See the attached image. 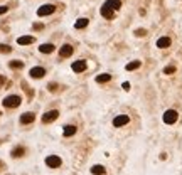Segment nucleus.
<instances>
[{"instance_id":"obj_1","label":"nucleus","mask_w":182,"mask_h":175,"mask_svg":"<svg viewBox=\"0 0 182 175\" xmlns=\"http://www.w3.org/2000/svg\"><path fill=\"white\" fill-rule=\"evenodd\" d=\"M177 118H179V113L175 109H167L164 113V116H162L165 125H174V123L177 121Z\"/></svg>"},{"instance_id":"obj_2","label":"nucleus","mask_w":182,"mask_h":175,"mask_svg":"<svg viewBox=\"0 0 182 175\" xmlns=\"http://www.w3.org/2000/svg\"><path fill=\"white\" fill-rule=\"evenodd\" d=\"M20 96H17V94H10V96H7L5 99H3V106L5 108H15V106L20 105Z\"/></svg>"},{"instance_id":"obj_3","label":"nucleus","mask_w":182,"mask_h":175,"mask_svg":"<svg viewBox=\"0 0 182 175\" xmlns=\"http://www.w3.org/2000/svg\"><path fill=\"white\" fill-rule=\"evenodd\" d=\"M56 10L54 5H51V3H46V5H42V7H39L37 9V15L39 17H44V15H51L52 12Z\"/></svg>"},{"instance_id":"obj_4","label":"nucleus","mask_w":182,"mask_h":175,"mask_svg":"<svg viewBox=\"0 0 182 175\" xmlns=\"http://www.w3.org/2000/svg\"><path fill=\"white\" fill-rule=\"evenodd\" d=\"M128 121H130V118H128L127 115H118V116H116V118L113 120V126L120 128V126H125Z\"/></svg>"},{"instance_id":"obj_5","label":"nucleus","mask_w":182,"mask_h":175,"mask_svg":"<svg viewBox=\"0 0 182 175\" xmlns=\"http://www.w3.org/2000/svg\"><path fill=\"white\" fill-rule=\"evenodd\" d=\"M46 163H47L51 168H57V167L61 165V158L56 157V155H49V157L46 158Z\"/></svg>"},{"instance_id":"obj_6","label":"nucleus","mask_w":182,"mask_h":175,"mask_svg":"<svg viewBox=\"0 0 182 175\" xmlns=\"http://www.w3.org/2000/svg\"><path fill=\"white\" fill-rule=\"evenodd\" d=\"M57 116H59V111H56V109H52V111H47V113H46V115L42 116V121H44V123L54 121Z\"/></svg>"},{"instance_id":"obj_7","label":"nucleus","mask_w":182,"mask_h":175,"mask_svg":"<svg viewBox=\"0 0 182 175\" xmlns=\"http://www.w3.org/2000/svg\"><path fill=\"white\" fill-rule=\"evenodd\" d=\"M44 74H46V69H44V68H32V69H31V78L41 79V78H44Z\"/></svg>"},{"instance_id":"obj_8","label":"nucleus","mask_w":182,"mask_h":175,"mask_svg":"<svg viewBox=\"0 0 182 175\" xmlns=\"http://www.w3.org/2000/svg\"><path fill=\"white\" fill-rule=\"evenodd\" d=\"M170 46V37H160L157 39V47L159 49H167Z\"/></svg>"},{"instance_id":"obj_9","label":"nucleus","mask_w":182,"mask_h":175,"mask_svg":"<svg viewBox=\"0 0 182 175\" xmlns=\"http://www.w3.org/2000/svg\"><path fill=\"white\" fill-rule=\"evenodd\" d=\"M59 54H61V57H69V56L73 54V47H71L69 44H64V46L61 47Z\"/></svg>"},{"instance_id":"obj_10","label":"nucleus","mask_w":182,"mask_h":175,"mask_svg":"<svg viewBox=\"0 0 182 175\" xmlns=\"http://www.w3.org/2000/svg\"><path fill=\"white\" fill-rule=\"evenodd\" d=\"M103 5H106V7H110L111 10H118L120 7H122V2L120 0H106Z\"/></svg>"},{"instance_id":"obj_11","label":"nucleus","mask_w":182,"mask_h":175,"mask_svg":"<svg viewBox=\"0 0 182 175\" xmlns=\"http://www.w3.org/2000/svg\"><path fill=\"white\" fill-rule=\"evenodd\" d=\"M84 69H86V62H84V61H76V62H73L74 72H83Z\"/></svg>"},{"instance_id":"obj_12","label":"nucleus","mask_w":182,"mask_h":175,"mask_svg":"<svg viewBox=\"0 0 182 175\" xmlns=\"http://www.w3.org/2000/svg\"><path fill=\"white\" fill-rule=\"evenodd\" d=\"M34 120H36L34 113H24V115L20 116V123H24V125H27V123H32Z\"/></svg>"},{"instance_id":"obj_13","label":"nucleus","mask_w":182,"mask_h":175,"mask_svg":"<svg viewBox=\"0 0 182 175\" xmlns=\"http://www.w3.org/2000/svg\"><path fill=\"white\" fill-rule=\"evenodd\" d=\"M32 42H34V37H31V35H22L17 39V44H20V46H27V44H32Z\"/></svg>"},{"instance_id":"obj_14","label":"nucleus","mask_w":182,"mask_h":175,"mask_svg":"<svg viewBox=\"0 0 182 175\" xmlns=\"http://www.w3.org/2000/svg\"><path fill=\"white\" fill-rule=\"evenodd\" d=\"M76 131H78V130H76V126H73V125H68V126H64V128H62L64 137H73Z\"/></svg>"},{"instance_id":"obj_15","label":"nucleus","mask_w":182,"mask_h":175,"mask_svg":"<svg viewBox=\"0 0 182 175\" xmlns=\"http://www.w3.org/2000/svg\"><path fill=\"white\" fill-rule=\"evenodd\" d=\"M39 51L42 54H51L54 51V46H52V44H42V46L39 47Z\"/></svg>"},{"instance_id":"obj_16","label":"nucleus","mask_w":182,"mask_h":175,"mask_svg":"<svg viewBox=\"0 0 182 175\" xmlns=\"http://www.w3.org/2000/svg\"><path fill=\"white\" fill-rule=\"evenodd\" d=\"M105 172H106V170H105L103 165H93V167H91V174H94V175H103Z\"/></svg>"},{"instance_id":"obj_17","label":"nucleus","mask_w":182,"mask_h":175,"mask_svg":"<svg viewBox=\"0 0 182 175\" xmlns=\"http://www.w3.org/2000/svg\"><path fill=\"white\" fill-rule=\"evenodd\" d=\"M101 15L106 19H113V10L110 9V7H106V5H103L101 7Z\"/></svg>"},{"instance_id":"obj_18","label":"nucleus","mask_w":182,"mask_h":175,"mask_svg":"<svg viewBox=\"0 0 182 175\" xmlns=\"http://www.w3.org/2000/svg\"><path fill=\"white\" fill-rule=\"evenodd\" d=\"M140 66H142V62H140V61H132V62H128V64H127V71L138 69Z\"/></svg>"},{"instance_id":"obj_19","label":"nucleus","mask_w":182,"mask_h":175,"mask_svg":"<svg viewBox=\"0 0 182 175\" xmlns=\"http://www.w3.org/2000/svg\"><path fill=\"white\" fill-rule=\"evenodd\" d=\"M86 25H88V19H79V20H76V24H74L76 29H84Z\"/></svg>"},{"instance_id":"obj_20","label":"nucleus","mask_w":182,"mask_h":175,"mask_svg":"<svg viewBox=\"0 0 182 175\" xmlns=\"http://www.w3.org/2000/svg\"><path fill=\"white\" fill-rule=\"evenodd\" d=\"M110 79H111L110 74H100V76H96V83H108Z\"/></svg>"},{"instance_id":"obj_21","label":"nucleus","mask_w":182,"mask_h":175,"mask_svg":"<svg viewBox=\"0 0 182 175\" xmlns=\"http://www.w3.org/2000/svg\"><path fill=\"white\" fill-rule=\"evenodd\" d=\"M10 66L15 68V69H19V68H24V62H22V61H10Z\"/></svg>"},{"instance_id":"obj_22","label":"nucleus","mask_w":182,"mask_h":175,"mask_svg":"<svg viewBox=\"0 0 182 175\" xmlns=\"http://www.w3.org/2000/svg\"><path fill=\"white\" fill-rule=\"evenodd\" d=\"M175 72V66H167L164 69V74H174Z\"/></svg>"},{"instance_id":"obj_23","label":"nucleus","mask_w":182,"mask_h":175,"mask_svg":"<svg viewBox=\"0 0 182 175\" xmlns=\"http://www.w3.org/2000/svg\"><path fill=\"white\" fill-rule=\"evenodd\" d=\"M12 155H14V157H22V155H24V148H15Z\"/></svg>"},{"instance_id":"obj_24","label":"nucleus","mask_w":182,"mask_h":175,"mask_svg":"<svg viewBox=\"0 0 182 175\" xmlns=\"http://www.w3.org/2000/svg\"><path fill=\"white\" fill-rule=\"evenodd\" d=\"M0 51H2V52H10V47L5 46V44H0Z\"/></svg>"},{"instance_id":"obj_25","label":"nucleus","mask_w":182,"mask_h":175,"mask_svg":"<svg viewBox=\"0 0 182 175\" xmlns=\"http://www.w3.org/2000/svg\"><path fill=\"white\" fill-rule=\"evenodd\" d=\"M135 34L138 35V37H142V35H145L147 32H145V29H138V30H137V32H135Z\"/></svg>"},{"instance_id":"obj_26","label":"nucleus","mask_w":182,"mask_h":175,"mask_svg":"<svg viewBox=\"0 0 182 175\" xmlns=\"http://www.w3.org/2000/svg\"><path fill=\"white\" fill-rule=\"evenodd\" d=\"M7 10H9V7H5V5H0V15H2V14H5Z\"/></svg>"},{"instance_id":"obj_27","label":"nucleus","mask_w":182,"mask_h":175,"mask_svg":"<svg viewBox=\"0 0 182 175\" xmlns=\"http://www.w3.org/2000/svg\"><path fill=\"white\" fill-rule=\"evenodd\" d=\"M123 89L128 91V89H130V83H123Z\"/></svg>"}]
</instances>
